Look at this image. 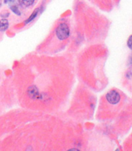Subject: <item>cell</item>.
<instances>
[{
	"instance_id": "6da1fadb",
	"label": "cell",
	"mask_w": 132,
	"mask_h": 151,
	"mask_svg": "<svg viewBox=\"0 0 132 151\" xmlns=\"http://www.w3.org/2000/svg\"><path fill=\"white\" fill-rule=\"evenodd\" d=\"M56 35L59 40H65L70 35V29L65 23L60 24L56 28Z\"/></svg>"
},
{
	"instance_id": "277c9868",
	"label": "cell",
	"mask_w": 132,
	"mask_h": 151,
	"mask_svg": "<svg viewBox=\"0 0 132 151\" xmlns=\"http://www.w3.org/2000/svg\"><path fill=\"white\" fill-rule=\"evenodd\" d=\"M9 21L7 19H3L0 20V32H3L9 28Z\"/></svg>"
},
{
	"instance_id": "8fae6325",
	"label": "cell",
	"mask_w": 132,
	"mask_h": 151,
	"mask_svg": "<svg viewBox=\"0 0 132 151\" xmlns=\"http://www.w3.org/2000/svg\"><path fill=\"white\" fill-rule=\"evenodd\" d=\"M1 6V1H0V6Z\"/></svg>"
},
{
	"instance_id": "3957f363",
	"label": "cell",
	"mask_w": 132,
	"mask_h": 151,
	"mask_svg": "<svg viewBox=\"0 0 132 151\" xmlns=\"http://www.w3.org/2000/svg\"><path fill=\"white\" fill-rule=\"evenodd\" d=\"M28 95L30 98L32 99H38L40 98V92H39L38 89L36 88V86H32L28 88L27 90Z\"/></svg>"
},
{
	"instance_id": "30bf717a",
	"label": "cell",
	"mask_w": 132,
	"mask_h": 151,
	"mask_svg": "<svg viewBox=\"0 0 132 151\" xmlns=\"http://www.w3.org/2000/svg\"><path fill=\"white\" fill-rule=\"evenodd\" d=\"M69 151H72V150H76V151H79V149H70L69 150Z\"/></svg>"
},
{
	"instance_id": "9c48e42d",
	"label": "cell",
	"mask_w": 132,
	"mask_h": 151,
	"mask_svg": "<svg viewBox=\"0 0 132 151\" xmlns=\"http://www.w3.org/2000/svg\"><path fill=\"white\" fill-rule=\"evenodd\" d=\"M127 45L128 47L130 50H131V35H130L129 39H128V40L127 41Z\"/></svg>"
},
{
	"instance_id": "5b68a950",
	"label": "cell",
	"mask_w": 132,
	"mask_h": 151,
	"mask_svg": "<svg viewBox=\"0 0 132 151\" xmlns=\"http://www.w3.org/2000/svg\"><path fill=\"white\" fill-rule=\"evenodd\" d=\"M40 9H35L34 11L32 12V15L29 17H28V18L25 21V23L28 24V23H30L31 21H32L34 19H35V17H36L38 15L39 12H40Z\"/></svg>"
},
{
	"instance_id": "8992f818",
	"label": "cell",
	"mask_w": 132,
	"mask_h": 151,
	"mask_svg": "<svg viewBox=\"0 0 132 151\" xmlns=\"http://www.w3.org/2000/svg\"><path fill=\"white\" fill-rule=\"evenodd\" d=\"M10 9H11L12 11L14 14H16L17 16H20L21 15V12H20V11L19 10V9H18V7H17L16 5H14V4L12 5H10Z\"/></svg>"
},
{
	"instance_id": "52a82bcc",
	"label": "cell",
	"mask_w": 132,
	"mask_h": 151,
	"mask_svg": "<svg viewBox=\"0 0 132 151\" xmlns=\"http://www.w3.org/2000/svg\"><path fill=\"white\" fill-rule=\"evenodd\" d=\"M19 2L21 3V5L25 6H31L32 5H33L34 1H21Z\"/></svg>"
},
{
	"instance_id": "ba28073f",
	"label": "cell",
	"mask_w": 132,
	"mask_h": 151,
	"mask_svg": "<svg viewBox=\"0 0 132 151\" xmlns=\"http://www.w3.org/2000/svg\"><path fill=\"white\" fill-rule=\"evenodd\" d=\"M10 15L9 12H2L1 13V14H0V16H1L3 19H5V18H6V17H8Z\"/></svg>"
},
{
	"instance_id": "7a4b0ae2",
	"label": "cell",
	"mask_w": 132,
	"mask_h": 151,
	"mask_svg": "<svg viewBox=\"0 0 132 151\" xmlns=\"http://www.w3.org/2000/svg\"><path fill=\"white\" fill-rule=\"evenodd\" d=\"M107 101L111 104H117L119 103L120 100V96L119 93L115 90H112L109 91L106 95Z\"/></svg>"
}]
</instances>
